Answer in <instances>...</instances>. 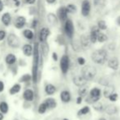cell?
<instances>
[{"instance_id": "obj_9", "label": "cell", "mask_w": 120, "mask_h": 120, "mask_svg": "<svg viewBox=\"0 0 120 120\" xmlns=\"http://www.w3.org/2000/svg\"><path fill=\"white\" fill-rule=\"evenodd\" d=\"M100 31V29L98 28V26H94L92 27V30H91V33H90V40H91V42L92 43H96L97 41V35L99 34Z\"/></svg>"}, {"instance_id": "obj_32", "label": "cell", "mask_w": 120, "mask_h": 120, "mask_svg": "<svg viewBox=\"0 0 120 120\" xmlns=\"http://www.w3.org/2000/svg\"><path fill=\"white\" fill-rule=\"evenodd\" d=\"M66 9H67V11H68V12H71V13H74V12H76V7L74 6V5H73V4H70V5H68L67 6V8H66Z\"/></svg>"}, {"instance_id": "obj_8", "label": "cell", "mask_w": 120, "mask_h": 120, "mask_svg": "<svg viewBox=\"0 0 120 120\" xmlns=\"http://www.w3.org/2000/svg\"><path fill=\"white\" fill-rule=\"evenodd\" d=\"M91 11V4L88 0H84L82 3V16L87 17L89 15Z\"/></svg>"}, {"instance_id": "obj_21", "label": "cell", "mask_w": 120, "mask_h": 120, "mask_svg": "<svg viewBox=\"0 0 120 120\" xmlns=\"http://www.w3.org/2000/svg\"><path fill=\"white\" fill-rule=\"evenodd\" d=\"M2 21L3 23L5 25V26H8L11 21V16H10L9 13H5V14L3 15L2 17Z\"/></svg>"}, {"instance_id": "obj_45", "label": "cell", "mask_w": 120, "mask_h": 120, "mask_svg": "<svg viewBox=\"0 0 120 120\" xmlns=\"http://www.w3.org/2000/svg\"><path fill=\"white\" fill-rule=\"evenodd\" d=\"M56 0H47V2H48V3H53Z\"/></svg>"}, {"instance_id": "obj_2", "label": "cell", "mask_w": 120, "mask_h": 120, "mask_svg": "<svg viewBox=\"0 0 120 120\" xmlns=\"http://www.w3.org/2000/svg\"><path fill=\"white\" fill-rule=\"evenodd\" d=\"M96 75V67L92 66L87 65L85 66L82 69V76L87 81H92L94 79V77Z\"/></svg>"}, {"instance_id": "obj_6", "label": "cell", "mask_w": 120, "mask_h": 120, "mask_svg": "<svg viewBox=\"0 0 120 120\" xmlns=\"http://www.w3.org/2000/svg\"><path fill=\"white\" fill-rule=\"evenodd\" d=\"M74 25H73V22L70 20H67L65 21V31L66 33V35H68V37L70 38H72L73 35H74Z\"/></svg>"}, {"instance_id": "obj_18", "label": "cell", "mask_w": 120, "mask_h": 120, "mask_svg": "<svg viewBox=\"0 0 120 120\" xmlns=\"http://www.w3.org/2000/svg\"><path fill=\"white\" fill-rule=\"evenodd\" d=\"M114 87H109V86H108L104 90V96L105 98H109L111 95L114 94Z\"/></svg>"}, {"instance_id": "obj_15", "label": "cell", "mask_w": 120, "mask_h": 120, "mask_svg": "<svg viewBox=\"0 0 120 120\" xmlns=\"http://www.w3.org/2000/svg\"><path fill=\"white\" fill-rule=\"evenodd\" d=\"M23 96H24L25 99H26V100L28 101H31L33 100L34 99V92L32 90H26L24 92V94H23Z\"/></svg>"}, {"instance_id": "obj_49", "label": "cell", "mask_w": 120, "mask_h": 120, "mask_svg": "<svg viewBox=\"0 0 120 120\" xmlns=\"http://www.w3.org/2000/svg\"><path fill=\"white\" fill-rule=\"evenodd\" d=\"M99 120H106V119H105V118H101V119H100Z\"/></svg>"}, {"instance_id": "obj_4", "label": "cell", "mask_w": 120, "mask_h": 120, "mask_svg": "<svg viewBox=\"0 0 120 120\" xmlns=\"http://www.w3.org/2000/svg\"><path fill=\"white\" fill-rule=\"evenodd\" d=\"M60 70L63 72L64 74L67 73L69 70V67H70V58L67 55H63L60 58Z\"/></svg>"}, {"instance_id": "obj_42", "label": "cell", "mask_w": 120, "mask_h": 120, "mask_svg": "<svg viewBox=\"0 0 120 120\" xmlns=\"http://www.w3.org/2000/svg\"><path fill=\"white\" fill-rule=\"evenodd\" d=\"M81 102H82V97L79 96V98L77 99V104H81Z\"/></svg>"}, {"instance_id": "obj_33", "label": "cell", "mask_w": 120, "mask_h": 120, "mask_svg": "<svg viewBox=\"0 0 120 120\" xmlns=\"http://www.w3.org/2000/svg\"><path fill=\"white\" fill-rule=\"evenodd\" d=\"M87 88H80L79 90V95L81 97H83L87 95Z\"/></svg>"}, {"instance_id": "obj_11", "label": "cell", "mask_w": 120, "mask_h": 120, "mask_svg": "<svg viewBox=\"0 0 120 120\" xmlns=\"http://www.w3.org/2000/svg\"><path fill=\"white\" fill-rule=\"evenodd\" d=\"M119 65V59L115 57H113V58H109L108 61V66H109V68L113 69V70H117L118 67Z\"/></svg>"}, {"instance_id": "obj_28", "label": "cell", "mask_w": 120, "mask_h": 120, "mask_svg": "<svg viewBox=\"0 0 120 120\" xmlns=\"http://www.w3.org/2000/svg\"><path fill=\"white\" fill-rule=\"evenodd\" d=\"M47 109H48V106H47L46 103L44 102L40 104L39 107H38V113H39V114H44L47 111Z\"/></svg>"}, {"instance_id": "obj_14", "label": "cell", "mask_w": 120, "mask_h": 120, "mask_svg": "<svg viewBox=\"0 0 120 120\" xmlns=\"http://www.w3.org/2000/svg\"><path fill=\"white\" fill-rule=\"evenodd\" d=\"M105 112L107 113L109 115H112V114H115L118 112V109L116 106L112 105V104H109L107 107L105 108Z\"/></svg>"}, {"instance_id": "obj_43", "label": "cell", "mask_w": 120, "mask_h": 120, "mask_svg": "<svg viewBox=\"0 0 120 120\" xmlns=\"http://www.w3.org/2000/svg\"><path fill=\"white\" fill-rule=\"evenodd\" d=\"M26 2L29 4H33V3H34L35 0H26Z\"/></svg>"}, {"instance_id": "obj_34", "label": "cell", "mask_w": 120, "mask_h": 120, "mask_svg": "<svg viewBox=\"0 0 120 120\" xmlns=\"http://www.w3.org/2000/svg\"><path fill=\"white\" fill-rule=\"evenodd\" d=\"M48 21L50 23H52V24H54V23L56 22V17H55V15L53 14H50L48 16Z\"/></svg>"}, {"instance_id": "obj_46", "label": "cell", "mask_w": 120, "mask_h": 120, "mask_svg": "<svg viewBox=\"0 0 120 120\" xmlns=\"http://www.w3.org/2000/svg\"><path fill=\"white\" fill-rule=\"evenodd\" d=\"M117 22H118V24H119V26H120V17H119V18H118V20H117Z\"/></svg>"}, {"instance_id": "obj_3", "label": "cell", "mask_w": 120, "mask_h": 120, "mask_svg": "<svg viewBox=\"0 0 120 120\" xmlns=\"http://www.w3.org/2000/svg\"><path fill=\"white\" fill-rule=\"evenodd\" d=\"M38 51L37 45L35 47L34 50V63H33V77H34V81L36 82L37 80V73H38Z\"/></svg>"}, {"instance_id": "obj_26", "label": "cell", "mask_w": 120, "mask_h": 120, "mask_svg": "<svg viewBox=\"0 0 120 120\" xmlns=\"http://www.w3.org/2000/svg\"><path fill=\"white\" fill-rule=\"evenodd\" d=\"M107 40V36L106 35H105L102 32H99L97 35V41H99L100 43H103V42L106 41Z\"/></svg>"}, {"instance_id": "obj_44", "label": "cell", "mask_w": 120, "mask_h": 120, "mask_svg": "<svg viewBox=\"0 0 120 120\" xmlns=\"http://www.w3.org/2000/svg\"><path fill=\"white\" fill-rule=\"evenodd\" d=\"M3 9V3H2L1 0H0V12H1Z\"/></svg>"}, {"instance_id": "obj_22", "label": "cell", "mask_w": 120, "mask_h": 120, "mask_svg": "<svg viewBox=\"0 0 120 120\" xmlns=\"http://www.w3.org/2000/svg\"><path fill=\"white\" fill-rule=\"evenodd\" d=\"M45 91L48 95H53L56 92V87L52 84H48L45 87Z\"/></svg>"}, {"instance_id": "obj_20", "label": "cell", "mask_w": 120, "mask_h": 120, "mask_svg": "<svg viewBox=\"0 0 120 120\" xmlns=\"http://www.w3.org/2000/svg\"><path fill=\"white\" fill-rule=\"evenodd\" d=\"M32 52H33V48H32L31 45H24V47H23V53L25 54V55L30 56L32 54Z\"/></svg>"}, {"instance_id": "obj_35", "label": "cell", "mask_w": 120, "mask_h": 120, "mask_svg": "<svg viewBox=\"0 0 120 120\" xmlns=\"http://www.w3.org/2000/svg\"><path fill=\"white\" fill-rule=\"evenodd\" d=\"M105 3V0H94V4L96 6H103Z\"/></svg>"}, {"instance_id": "obj_40", "label": "cell", "mask_w": 120, "mask_h": 120, "mask_svg": "<svg viewBox=\"0 0 120 120\" xmlns=\"http://www.w3.org/2000/svg\"><path fill=\"white\" fill-rule=\"evenodd\" d=\"M3 88H4V85H3V82H2L1 81H0V92L3 91Z\"/></svg>"}, {"instance_id": "obj_19", "label": "cell", "mask_w": 120, "mask_h": 120, "mask_svg": "<svg viewBox=\"0 0 120 120\" xmlns=\"http://www.w3.org/2000/svg\"><path fill=\"white\" fill-rule=\"evenodd\" d=\"M45 103H46L47 106H48V108H49V109H54V108H56V102L55 99H52V98L47 99L46 100H45Z\"/></svg>"}, {"instance_id": "obj_7", "label": "cell", "mask_w": 120, "mask_h": 120, "mask_svg": "<svg viewBox=\"0 0 120 120\" xmlns=\"http://www.w3.org/2000/svg\"><path fill=\"white\" fill-rule=\"evenodd\" d=\"M73 82H74L75 86H77L79 87H82L87 84V80L84 78L82 76H75L73 78Z\"/></svg>"}, {"instance_id": "obj_48", "label": "cell", "mask_w": 120, "mask_h": 120, "mask_svg": "<svg viewBox=\"0 0 120 120\" xmlns=\"http://www.w3.org/2000/svg\"><path fill=\"white\" fill-rule=\"evenodd\" d=\"M14 1L16 2V4L18 6V5H19V3H19V1H18V0H14Z\"/></svg>"}, {"instance_id": "obj_13", "label": "cell", "mask_w": 120, "mask_h": 120, "mask_svg": "<svg viewBox=\"0 0 120 120\" xmlns=\"http://www.w3.org/2000/svg\"><path fill=\"white\" fill-rule=\"evenodd\" d=\"M49 33H50V31H49L48 28H43L40 31V40L42 42L46 41L49 35Z\"/></svg>"}, {"instance_id": "obj_37", "label": "cell", "mask_w": 120, "mask_h": 120, "mask_svg": "<svg viewBox=\"0 0 120 120\" xmlns=\"http://www.w3.org/2000/svg\"><path fill=\"white\" fill-rule=\"evenodd\" d=\"M31 79V77H30V75H28V74H26V75H24L22 77H21V82H29V81Z\"/></svg>"}, {"instance_id": "obj_27", "label": "cell", "mask_w": 120, "mask_h": 120, "mask_svg": "<svg viewBox=\"0 0 120 120\" xmlns=\"http://www.w3.org/2000/svg\"><path fill=\"white\" fill-rule=\"evenodd\" d=\"M0 110H1V112L3 113V114H6V113H8V104H7L6 102H2L1 104H0Z\"/></svg>"}, {"instance_id": "obj_17", "label": "cell", "mask_w": 120, "mask_h": 120, "mask_svg": "<svg viewBox=\"0 0 120 120\" xmlns=\"http://www.w3.org/2000/svg\"><path fill=\"white\" fill-rule=\"evenodd\" d=\"M25 23V17H17V19H16V23H15V26H16V28H22L23 26H24Z\"/></svg>"}, {"instance_id": "obj_31", "label": "cell", "mask_w": 120, "mask_h": 120, "mask_svg": "<svg viewBox=\"0 0 120 120\" xmlns=\"http://www.w3.org/2000/svg\"><path fill=\"white\" fill-rule=\"evenodd\" d=\"M97 26L100 30H105L106 29V24L105 22V21H98V24H97Z\"/></svg>"}, {"instance_id": "obj_12", "label": "cell", "mask_w": 120, "mask_h": 120, "mask_svg": "<svg viewBox=\"0 0 120 120\" xmlns=\"http://www.w3.org/2000/svg\"><path fill=\"white\" fill-rule=\"evenodd\" d=\"M60 99L64 103H69L71 99V95L70 93L68 91H63L60 93Z\"/></svg>"}, {"instance_id": "obj_25", "label": "cell", "mask_w": 120, "mask_h": 120, "mask_svg": "<svg viewBox=\"0 0 120 120\" xmlns=\"http://www.w3.org/2000/svg\"><path fill=\"white\" fill-rule=\"evenodd\" d=\"M89 112H90V108L88 106H84L78 112V115H85V114H88Z\"/></svg>"}, {"instance_id": "obj_39", "label": "cell", "mask_w": 120, "mask_h": 120, "mask_svg": "<svg viewBox=\"0 0 120 120\" xmlns=\"http://www.w3.org/2000/svg\"><path fill=\"white\" fill-rule=\"evenodd\" d=\"M5 35H6V32L3 30H0V40H3L5 38Z\"/></svg>"}, {"instance_id": "obj_29", "label": "cell", "mask_w": 120, "mask_h": 120, "mask_svg": "<svg viewBox=\"0 0 120 120\" xmlns=\"http://www.w3.org/2000/svg\"><path fill=\"white\" fill-rule=\"evenodd\" d=\"M93 108L96 109V111H102L103 109H104V107H103L102 104H101V103H100L99 101L94 103V104H93Z\"/></svg>"}, {"instance_id": "obj_24", "label": "cell", "mask_w": 120, "mask_h": 120, "mask_svg": "<svg viewBox=\"0 0 120 120\" xmlns=\"http://www.w3.org/2000/svg\"><path fill=\"white\" fill-rule=\"evenodd\" d=\"M20 90H21V86H20L19 84H16V85H14L11 89H10L9 92L11 95H14V94H16V93L19 92Z\"/></svg>"}, {"instance_id": "obj_5", "label": "cell", "mask_w": 120, "mask_h": 120, "mask_svg": "<svg viewBox=\"0 0 120 120\" xmlns=\"http://www.w3.org/2000/svg\"><path fill=\"white\" fill-rule=\"evenodd\" d=\"M8 43L9 46L12 47V48H17L20 45V40L16 35L11 34L8 38Z\"/></svg>"}, {"instance_id": "obj_10", "label": "cell", "mask_w": 120, "mask_h": 120, "mask_svg": "<svg viewBox=\"0 0 120 120\" xmlns=\"http://www.w3.org/2000/svg\"><path fill=\"white\" fill-rule=\"evenodd\" d=\"M80 41H81V45L83 48L85 49H87L90 47L91 45V40H90V36L87 35H82L81 36V39H80Z\"/></svg>"}, {"instance_id": "obj_16", "label": "cell", "mask_w": 120, "mask_h": 120, "mask_svg": "<svg viewBox=\"0 0 120 120\" xmlns=\"http://www.w3.org/2000/svg\"><path fill=\"white\" fill-rule=\"evenodd\" d=\"M67 13H68V11H67L66 8H61L60 10H59V17L61 21H65L67 18Z\"/></svg>"}, {"instance_id": "obj_1", "label": "cell", "mask_w": 120, "mask_h": 120, "mask_svg": "<svg viewBox=\"0 0 120 120\" xmlns=\"http://www.w3.org/2000/svg\"><path fill=\"white\" fill-rule=\"evenodd\" d=\"M107 59V52L105 50H97L92 54V60L96 64H103Z\"/></svg>"}, {"instance_id": "obj_38", "label": "cell", "mask_w": 120, "mask_h": 120, "mask_svg": "<svg viewBox=\"0 0 120 120\" xmlns=\"http://www.w3.org/2000/svg\"><path fill=\"white\" fill-rule=\"evenodd\" d=\"M78 62H79V65H83V64L85 63V59H84L83 58H82V57H79V58H78Z\"/></svg>"}, {"instance_id": "obj_47", "label": "cell", "mask_w": 120, "mask_h": 120, "mask_svg": "<svg viewBox=\"0 0 120 120\" xmlns=\"http://www.w3.org/2000/svg\"><path fill=\"white\" fill-rule=\"evenodd\" d=\"M3 115L0 113V120H3Z\"/></svg>"}, {"instance_id": "obj_41", "label": "cell", "mask_w": 120, "mask_h": 120, "mask_svg": "<svg viewBox=\"0 0 120 120\" xmlns=\"http://www.w3.org/2000/svg\"><path fill=\"white\" fill-rule=\"evenodd\" d=\"M52 58H53V59L55 61H57V55L56 53H53L52 54Z\"/></svg>"}, {"instance_id": "obj_23", "label": "cell", "mask_w": 120, "mask_h": 120, "mask_svg": "<svg viewBox=\"0 0 120 120\" xmlns=\"http://www.w3.org/2000/svg\"><path fill=\"white\" fill-rule=\"evenodd\" d=\"M16 60V56H15L14 54H8V56L6 57V62L8 64H9V65H11V64L15 63Z\"/></svg>"}, {"instance_id": "obj_30", "label": "cell", "mask_w": 120, "mask_h": 120, "mask_svg": "<svg viewBox=\"0 0 120 120\" xmlns=\"http://www.w3.org/2000/svg\"><path fill=\"white\" fill-rule=\"evenodd\" d=\"M24 35L29 40H31L34 38V33L30 30H25L24 31Z\"/></svg>"}, {"instance_id": "obj_36", "label": "cell", "mask_w": 120, "mask_h": 120, "mask_svg": "<svg viewBox=\"0 0 120 120\" xmlns=\"http://www.w3.org/2000/svg\"><path fill=\"white\" fill-rule=\"evenodd\" d=\"M109 99H110L112 102H114V101H116L118 99V95L116 94V93H114V94H112L110 96H109Z\"/></svg>"}]
</instances>
